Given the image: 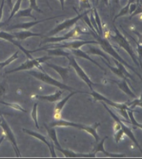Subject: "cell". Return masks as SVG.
Listing matches in <instances>:
<instances>
[{
  "mask_svg": "<svg viewBox=\"0 0 142 159\" xmlns=\"http://www.w3.org/2000/svg\"><path fill=\"white\" fill-rule=\"evenodd\" d=\"M92 35L95 36V37L97 39V41L98 43L101 45L102 48H103V50L105 51V52H107V53H109L111 56H112L113 58H114L116 60H117L118 61L120 62L122 64H123L124 66H125L126 67H128L129 69H131L132 71H134L135 73H137V74L139 75V77L140 78H141V75L139 74L137 72H136V70H135V69H133V68L129 65L127 63V62L124 60V59L118 55L117 53V52L114 50V48H113V46L111 45L110 43L107 41V39H103L101 37V36H99L97 34L95 33V34L94 33H92Z\"/></svg>",
  "mask_w": 142,
  "mask_h": 159,
  "instance_id": "cell-1",
  "label": "cell"
},
{
  "mask_svg": "<svg viewBox=\"0 0 142 159\" xmlns=\"http://www.w3.org/2000/svg\"><path fill=\"white\" fill-rule=\"evenodd\" d=\"M100 125L99 123H96L93 126H86V125H83V124H76L73 123V122H71V121H65V120H58L56 121L53 122L52 124H50L51 126H73V127H76L78 129L81 130H83L85 131H86L88 133H89L90 134H91L92 135L94 136V138H95V140L97 143L98 140H99V135L97 133L96 130L97 129V127Z\"/></svg>",
  "mask_w": 142,
  "mask_h": 159,
  "instance_id": "cell-2",
  "label": "cell"
},
{
  "mask_svg": "<svg viewBox=\"0 0 142 159\" xmlns=\"http://www.w3.org/2000/svg\"><path fill=\"white\" fill-rule=\"evenodd\" d=\"M115 28V34L114 35H111V38L113 39L114 41L120 45L121 48H123V49L126 51V52L129 54V55L131 57L132 60L134 61L135 63L140 67V63L138 62L137 56L135 55V54L133 51L131 45H130L129 42L127 41V40L124 37V36L121 34V32L118 30L117 28L114 26Z\"/></svg>",
  "mask_w": 142,
  "mask_h": 159,
  "instance_id": "cell-3",
  "label": "cell"
},
{
  "mask_svg": "<svg viewBox=\"0 0 142 159\" xmlns=\"http://www.w3.org/2000/svg\"><path fill=\"white\" fill-rule=\"evenodd\" d=\"M51 58H52V57H50L48 55V56H44L42 57L37 58V59H28L27 61H25L24 64H22L19 67L17 68V69L11 70L10 71H8L7 73L19 71V70H30V69H33V68L35 66L37 67L38 69H41L43 72H45L44 70L43 69V68L40 66V64H41L42 63H45V62L47 61L48 59H50Z\"/></svg>",
  "mask_w": 142,
  "mask_h": 159,
  "instance_id": "cell-4",
  "label": "cell"
},
{
  "mask_svg": "<svg viewBox=\"0 0 142 159\" xmlns=\"http://www.w3.org/2000/svg\"><path fill=\"white\" fill-rule=\"evenodd\" d=\"M29 74L32 75L34 77H35L36 78H37L40 80L43 81L44 82H46L47 84H49L50 85H53V86L57 87L59 88L60 89H65V90H68V91H73V88L67 86L66 84H62L61 82H59V81L56 80L52 77H50L49 75L45 73V72L43 73H39V72H36V71H30Z\"/></svg>",
  "mask_w": 142,
  "mask_h": 159,
  "instance_id": "cell-5",
  "label": "cell"
},
{
  "mask_svg": "<svg viewBox=\"0 0 142 159\" xmlns=\"http://www.w3.org/2000/svg\"><path fill=\"white\" fill-rule=\"evenodd\" d=\"M92 92L91 93V95L96 99V100H98L99 101H102V102H104V103H107V104H109V106L114 107L116 109L120 110L121 115H123L126 119H128L129 117H128V115H127V110H129V107L127 106L126 104H125V103L120 104V103H114V102H112L111 101L109 100V99L105 98L104 96H103L101 94H99V93L95 92V91L92 90Z\"/></svg>",
  "mask_w": 142,
  "mask_h": 159,
  "instance_id": "cell-6",
  "label": "cell"
},
{
  "mask_svg": "<svg viewBox=\"0 0 142 159\" xmlns=\"http://www.w3.org/2000/svg\"><path fill=\"white\" fill-rule=\"evenodd\" d=\"M89 12H90V11H85L84 13L80 14V13H78V11H76V13H77V14H78L77 16L75 17V18H73L72 19L67 20H65L63 22H62L61 24L58 25V26L55 28V29L53 30L52 31H50V32L48 34H49V35H50V36L55 35L58 33H59V32H61V31H63L64 30L67 29V28L71 27L72 26H73V25L76 24V22L79 20L82 19V18H83L85 15H86V14H88Z\"/></svg>",
  "mask_w": 142,
  "mask_h": 159,
  "instance_id": "cell-7",
  "label": "cell"
},
{
  "mask_svg": "<svg viewBox=\"0 0 142 159\" xmlns=\"http://www.w3.org/2000/svg\"><path fill=\"white\" fill-rule=\"evenodd\" d=\"M86 44H98V42L96 41H75L63 44L58 43L53 45H49V46L42 48L40 50H45L47 49V48H68V49L70 50L79 49L83 45Z\"/></svg>",
  "mask_w": 142,
  "mask_h": 159,
  "instance_id": "cell-8",
  "label": "cell"
},
{
  "mask_svg": "<svg viewBox=\"0 0 142 159\" xmlns=\"http://www.w3.org/2000/svg\"><path fill=\"white\" fill-rule=\"evenodd\" d=\"M67 58L69 59L70 66H72L73 68V69H75L76 72L77 73V74L78 75L79 77H80L82 80H83L85 82H86V83L88 84V86L90 87V89L93 90L92 85L95 84L93 83L91 80L90 79V78L88 77V75L86 74V73H85V71L83 70V69H82V68L80 66H79L78 64L77 63V62H76L74 57H73L72 55H70Z\"/></svg>",
  "mask_w": 142,
  "mask_h": 159,
  "instance_id": "cell-9",
  "label": "cell"
},
{
  "mask_svg": "<svg viewBox=\"0 0 142 159\" xmlns=\"http://www.w3.org/2000/svg\"><path fill=\"white\" fill-rule=\"evenodd\" d=\"M102 102V103L103 104V106H104V107L105 108H106L107 110V111L109 112V114L111 115V117L113 118V119H115V121H116V122H118V123L120 124V126H121V129L123 130V132H124V133L125 134H126L127 136H128V137L131 139V140H132V142L133 143H134L137 146V147L139 149H140V151H141V147H140V144H139V143H138V142L137 141V140H136V138H135V136H134V135H133V133H132V130H131V129H129L128 127H127L123 123V121H122L121 119H120V118L119 117H118L117 116H116L114 113H113L111 110L110 109H109V107H108L107 106V105L105 104V103H104V102H102V101H101Z\"/></svg>",
  "mask_w": 142,
  "mask_h": 159,
  "instance_id": "cell-10",
  "label": "cell"
},
{
  "mask_svg": "<svg viewBox=\"0 0 142 159\" xmlns=\"http://www.w3.org/2000/svg\"><path fill=\"white\" fill-rule=\"evenodd\" d=\"M83 33L81 30V28L77 26L72 31H70L69 33L66 34L64 36H61V37H48L44 40V41L42 43H58L71 38H78Z\"/></svg>",
  "mask_w": 142,
  "mask_h": 159,
  "instance_id": "cell-11",
  "label": "cell"
},
{
  "mask_svg": "<svg viewBox=\"0 0 142 159\" xmlns=\"http://www.w3.org/2000/svg\"><path fill=\"white\" fill-rule=\"evenodd\" d=\"M0 38H2L3 39H5L8 41L12 43L13 44H14L16 45V46L18 47L20 50H22V52H23L25 54V55H26V56L29 59H33L32 55H31V53L35 52H36V51H39V50L30 51V50H27L26 49H25V48L22 47L21 44L18 43V42L15 41V39H16V37H15V36H14V34H8V33H7V32H0Z\"/></svg>",
  "mask_w": 142,
  "mask_h": 159,
  "instance_id": "cell-12",
  "label": "cell"
},
{
  "mask_svg": "<svg viewBox=\"0 0 142 159\" xmlns=\"http://www.w3.org/2000/svg\"><path fill=\"white\" fill-rule=\"evenodd\" d=\"M115 63L116 64V65H117V68H113L112 66H111L110 65H109V64L107 63H106V64L109 67V69L111 70L113 73H116V75H118L119 77H121L123 79H126L127 78H131L132 80H134V79L132 78V76L127 71L123 64H122L117 60H115Z\"/></svg>",
  "mask_w": 142,
  "mask_h": 159,
  "instance_id": "cell-13",
  "label": "cell"
},
{
  "mask_svg": "<svg viewBox=\"0 0 142 159\" xmlns=\"http://www.w3.org/2000/svg\"><path fill=\"white\" fill-rule=\"evenodd\" d=\"M23 131L26 133L27 134L30 135H32V136H33V137H35L36 138L39 139V140H40L41 141L44 142L45 144H47L48 148H49L50 152V154H51V156H52V157H54V158L56 157V154H55V151H54V145H53V144L48 143L46 138L45 137V136L42 135L41 134H40V133H36V132H35V131H32V130H27V129H23Z\"/></svg>",
  "mask_w": 142,
  "mask_h": 159,
  "instance_id": "cell-14",
  "label": "cell"
},
{
  "mask_svg": "<svg viewBox=\"0 0 142 159\" xmlns=\"http://www.w3.org/2000/svg\"><path fill=\"white\" fill-rule=\"evenodd\" d=\"M3 127H4V129L6 132V135L8 136V139H9V140L11 141V143L13 144V148H14V149H15V152L16 153V156L18 157H21V154H20L18 146H17L16 139H15V138H14V135H13L12 130H11L10 127L8 126V125L6 123L5 121L4 122V124H3Z\"/></svg>",
  "mask_w": 142,
  "mask_h": 159,
  "instance_id": "cell-15",
  "label": "cell"
},
{
  "mask_svg": "<svg viewBox=\"0 0 142 159\" xmlns=\"http://www.w3.org/2000/svg\"><path fill=\"white\" fill-rule=\"evenodd\" d=\"M57 149H58L59 152H61L62 154H63L65 157L68 158H80V157H88V158H91L95 157L96 153L94 152L92 154H76V153L73 152L72 151H69V150H66V149H62L61 147H57Z\"/></svg>",
  "mask_w": 142,
  "mask_h": 159,
  "instance_id": "cell-16",
  "label": "cell"
},
{
  "mask_svg": "<svg viewBox=\"0 0 142 159\" xmlns=\"http://www.w3.org/2000/svg\"><path fill=\"white\" fill-rule=\"evenodd\" d=\"M46 66H49L51 69H53L55 70V71L59 73V75H60V77L63 80H66L69 77V68L67 67H62L58 66V65L55 64H48L46 63Z\"/></svg>",
  "mask_w": 142,
  "mask_h": 159,
  "instance_id": "cell-17",
  "label": "cell"
},
{
  "mask_svg": "<svg viewBox=\"0 0 142 159\" xmlns=\"http://www.w3.org/2000/svg\"><path fill=\"white\" fill-rule=\"evenodd\" d=\"M59 16L51 17V18L42 20H39V21H36V20L35 22H26V23H22V24H20V25H14V26H13V27H11V28L10 30L22 29V30H27V29H29V28L32 27L33 26H35V25H37L39 23H40V22H43L44 21L49 20H52V19H54V18H58V17H59Z\"/></svg>",
  "mask_w": 142,
  "mask_h": 159,
  "instance_id": "cell-18",
  "label": "cell"
},
{
  "mask_svg": "<svg viewBox=\"0 0 142 159\" xmlns=\"http://www.w3.org/2000/svg\"><path fill=\"white\" fill-rule=\"evenodd\" d=\"M71 50V53H72L73 55L75 56H77L78 57H81V58H83V59H86L87 60H89L90 61L92 62L93 64H95L96 66H97L99 69H101L102 70H104V69L102 68L100 65H99L97 62H96L95 60H93V59L90 57L86 54V52H83V51H82L80 49H73V50Z\"/></svg>",
  "mask_w": 142,
  "mask_h": 159,
  "instance_id": "cell-19",
  "label": "cell"
},
{
  "mask_svg": "<svg viewBox=\"0 0 142 159\" xmlns=\"http://www.w3.org/2000/svg\"><path fill=\"white\" fill-rule=\"evenodd\" d=\"M63 92L61 90H58L54 93V94L52 95H49V96H40V95H36L35 97L36 98L41 99V100H44V101H47L51 102V103H54V102H56L57 101H58L59 99H60L62 94Z\"/></svg>",
  "mask_w": 142,
  "mask_h": 159,
  "instance_id": "cell-20",
  "label": "cell"
},
{
  "mask_svg": "<svg viewBox=\"0 0 142 159\" xmlns=\"http://www.w3.org/2000/svg\"><path fill=\"white\" fill-rule=\"evenodd\" d=\"M14 36H15L16 39H18L19 40H21V41H22V40L32 37V36H41L42 35L41 34L33 33L28 30H23V31H21V32L15 33L14 34Z\"/></svg>",
  "mask_w": 142,
  "mask_h": 159,
  "instance_id": "cell-21",
  "label": "cell"
},
{
  "mask_svg": "<svg viewBox=\"0 0 142 159\" xmlns=\"http://www.w3.org/2000/svg\"><path fill=\"white\" fill-rule=\"evenodd\" d=\"M78 92H73L70 93L69 95H68L66 98H64L63 100H62L60 102H59V103L56 105V106L55 107V109H54V114H59V115H62V110L63 109V107L64 106V105L66 104V103L67 102V101L69 100V99L72 97L73 95L76 94V93Z\"/></svg>",
  "mask_w": 142,
  "mask_h": 159,
  "instance_id": "cell-22",
  "label": "cell"
},
{
  "mask_svg": "<svg viewBox=\"0 0 142 159\" xmlns=\"http://www.w3.org/2000/svg\"><path fill=\"white\" fill-rule=\"evenodd\" d=\"M107 138V137H105L103 140H102V142L100 143H99L97 147V148L95 149V152L97 153L98 152H103L104 154L107 156V157H125L124 154H110V153L107 152V151H105V149H104V143L105 142V140Z\"/></svg>",
  "mask_w": 142,
  "mask_h": 159,
  "instance_id": "cell-23",
  "label": "cell"
},
{
  "mask_svg": "<svg viewBox=\"0 0 142 159\" xmlns=\"http://www.w3.org/2000/svg\"><path fill=\"white\" fill-rule=\"evenodd\" d=\"M115 82L116 83H117L118 86L120 87L125 93H127V95H129L130 96H132L133 98H137L136 95L132 92L131 89H130V87L128 85H127V83L125 80H123L121 82Z\"/></svg>",
  "mask_w": 142,
  "mask_h": 159,
  "instance_id": "cell-24",
  "label": "cell"
},
{
  "mask_svg": "<svg viewBox=\"0 0 142 159\" xmlns=\"http://www.w3.org/2000/svg\"><path fill=\"white\" fill-rule=\"evenodd\" d=\"M87 53H89V54H92V55H97L99 56H101L103 57L104 59H106V60L109 62V64H110V59L109 58V57H108L106 54L104 53L102 51L99 49L98 48H95V47H91L90 46L89 47V50L88 51Z\"/></svg>",
  "mask_w": 142,
  "mask_h": 159,
  "instance_id": "cell-25",
  "label": "cell"
},
{
  "mask_svg": "<svg viewBox=\"0 0 142 159\" xmlns=\"http://www.w3.org/2000/svg\"><path fill=\"white\" fill-rule=\"evenodd\" d=\"M32 9L30 7L25 10H19L18 11H17L13 17H17V18H21V17H30V18H32L36 20V18L34 17V16L32 14Z\"/></svg>",
  "mask_w": 142,
  "mask_h": 159,
  "instance_id": "cell-26",
  "label": "cell"
},
{
  "mask_svg": "<svg viewBox=\"0 0 142 159\" xmlns=\"http://www.w3.org/2000/svg\"><path fill=\"white\" fill-rule=\"evenodd\" d=\"M48 55H56V56H64L66 57L70 56L71 55L69 52H65V51L62 50L60 48H55L54 50H48Z\"/></svg>",
  "mask_w": 142,
  "mask_h": 159,
  "instance_id": "cell-27",
  "label": "cell"
},
{
  "mask_svg": "<svg viewBox=\"0 0 142 159\" xmlns=\"http://www.w3.org/2000/svg\"><path fill=\"white\" fill-rule=\"evenodd\" d=\"M92 11L94 12V16H93V17H94V20H95V22L96 23V25L97 27L98 28V30L99 32V34H100V36L102 35V34H103V29H102V22H101V19L100 18H99V16L98 14V12L97 11V9L95 8H94L92 9Z\"/></svg>",
  "mask_w": 142,
  "mask_h": 159,
  "instance_id": "cell-28",
  "label": "cell"
},
{
  "mask_svg": "<svg viewBox=\"0 0 142 159\" xmlns=\"http://www.w3.org/2000/svg\"><path fill=\"white\" fill-rule=\"evenodd\" d=\"M45 126H46V130L48 131V135L50 136L51 140L54 142V143L55 144V145L57 147H60V145H59V144L58 143V138H57V134H56V131H55V129H48L46 125H45Z\"/></svg>",
  "mask_w": 142,
  "mask_h": 159,
  "instance_id": "cell-29",
  "label": "cell"
},
{
  "mask_svg": "<svg viewBox=\"0 0 142 159\" xmlns=\"http://www.w3.org/2000/svg\"><path fill=\"white\" fill-rule=\"evenodd\" d=\"M18 52L17 51V52L14 53L13 55L11 56L9 59H7V61H3V62H1V63H0V69H1V68L4 67L6 66H7V65H8L10 63H11V62L13 61L14 60H16V59H18Z\"/></svg>",
  "mask_w": 142,
  "mask_h": 159,
  "instance_id": "cell-30",
  "label": "cell"
},
{
  "mask_svg": "<svg viewBox=\"0 0 142 159\" xmlns=\"http://www.w3.org/2000/svg\"><path fill=\"white\" fill-rule=\"evenodd\" d=\"M37 103H35L34 104L33 106V109H32V117L34 121H35V126L36 127V129H39V124H38V119H37Z\"/></svg>",
  "mask_w": 142,
  "mask_h": 159,
  "instance_id": "cell-31",
  "label": "cell"
},
{
  "mask_svg": "<svg viewBox=\"0 0 142 159\" xmlns=\"http://www.w3.org/2000/svg\"><path fill=\"white\" fill-rule=\"evenodd\" d=\"M22 0H17V2H16L15 5H14L13 8H12V11H11V16L9 17V18L8 19L7 22H8L10 20L13 18V16L15 15L16 13L17 12V11H18L20 10V7H21V3H22Z\"/></svg>",
  "mask_w": 142,
  "mask_h": 159,
  "instance_id": "cell-32",
  "label": "cell"
},
{
  "mask_svg": "<svg viewBox=\"0 0 142 159\" xmlns=\"http://www.w3.org/2000/svg\"><path fill=\"white\" fill-rule=\"evenodd\" d=\"M129 8H130V4H129V3H127V4L125 6V7L123 8H122L121 11H120V13H119L118 15L115 17L114 19H113V22H114L117 19V18H118L119 17H121V16H123L126 15L127 13H129Z\"/></svg>",
  "mask_w": 142,
  "mask_h": 159,
  "instance_id": "cell-33",
  "label": "cell"
},
{
  "mask_svg": "<svg viewBox=\"0 0 142 159\" xmlns=\"http://www.w3.org/2000/svg\"><path fill=\"white\" fill-rule=\"evenodd\" d=\"M127 112V115H128V117H130V120H131V123L132 124V125H134L135 126L140 128V129H141V128H142L141 124H139L138 122L135 120V119L134 117V115H133V112L132 111V110H129V111Z\"/></svg>",
  "mask_w": 142,
  "mask_h": 159,
  "instance_id": "cell-34",
  "label": "cell"
},
{
  "mask_svg": "<svg viewBox=\"0 0 142 159\" xmlns=\"http://www.w3.org/2000/svg\"><path fill=\"white\" fill-rule=\"evenodd\" d=\"M30 7L32 8V10L37 11L39 13H43V11L39 8L37 4H36V0H30Z\"/></svg>",
  "mask_w": 142,
  "mask_h": 159,
  "instance_id": "cell-35",
  "label": "cell"
},
{
  "mask_svg": "<svg viewBox=\"0 0 142 159\" xmlns=\"http://www.w3.org/2000/svg\"><path fill=\"white\" fill-rule=\"evenodd\" d=\"M124 134H125V133L123 132V130H122L121 129L119 130H118L117 132H116V133L114 134V137H115L116 143H118L119 142H120V140H122V137H123Z\"/></svg>",
  "mask_w": 142,
  "mask_h": 159,
  "instance_id": "cell-36",
  "label": "cell"
},
{
  "mask_svg": "<svg viewBox=\"0 0 142 159\" xmlns=\"http://www.w3.org/2000/svg\"><path fill=\"white\" fill-rule=\"evenodd\" d=\"M4 104H6V105H7V106H11V107H13V108H14V109H16V110H19V111H21V112H26L27 111L25 110H24L23 108H22V107L20 106V105H18V104H17V103H4Z\"/></svg>",
  "mask_w": 142,
  "mask_h": 159,
  "instance_id": "cell-37",
  "label": "cell"
},
{
  "mask_svg": "<svg viewBox=\"0 0 142 159\" xmlns=\"http://www.w3.org/2000/svg\"><path fill=\"white\" fill-rule=\"evenodd\" d=\"M137 3H132V4H130L129 13L131 14V15L133 13H134V11L136 10V8H137Z\"/></svg>",
  "mask_w": 142,
  "mask_h": 159,
  "instance_id": "cell-38",
  "label": "cell"
},
{
  "mask_svg": "<svg viewBox=\"0 0 142 159\" xmlns=\"http://www.w3.org/2000/svg\"><path fill=\"white\" fill-rule=\"evenodd\" d=\"M130 105H132V107H135L137 106H139L140 107H141V99H140V98L139 99H137V100L134 101L133 102H132V103H130L129 104V106H130Z\"/></svg>",
  "mask_w": 142,
  "mask_h": 159,
  "instance_id": "cell-39",
  "label": "cell"
},
{
  "mask_svg": "<svg viewBox=\"0 0 142 159\" xmlns=\"http://www.w3.org/2000/svg\"><path fill=\"white\" fill-rule=\"evenodd\" d=\"M121 129V128L120 124H119L118 122L116 121V123L114 124V125H113V129H114L115 133L117 132L118 130H119Z\"/></svg>",
  "mask_w": 142,
  "mask_h": 159,
  "instance_id": "cell-40",
  "label": "cell"
},
{
  "mask_svg": "<svg viewBox=\"0 0 142 159\" xmlns=\"http://www.w3.org/2000/svg\"><path fill=\"white\" fill-rule=\"evenodd\" d=\"M4 0H2V5L1 7H0V20H1L2 17V11H3V7H4Z\"/></svg>",
  "mask_w": 142,
  "mask_h": 159,
  "instance_id": "cell-41",
  "label": "cell"
},
{
  "mask_svg": "<svg viewBox=\"0 0 142 159\" xmlns=\"http://www.w3.org/2000/svg\"><path fill=\"white\" fill-rule=\"evenodd\" d=\"M7 2L8 6V7H9V8H11V9L12 10V8H13V3H12L13 0H7Z\"/></svg>",
  "mask_w": 142,
  "mask_h": 159,
  "instance_id": "cell-42",
  "label": "cell"
},
{
  "mask_svg": "<svg viewBox=\"0 0 142 159\" xmlns=\"http://www.w3.org/2000/svg\"><path fill=\"white\" fill-rule=\"evenodd\" d=\"M59 2H60L61 4V7H62V9L63 10L64 9V2L65 0H59Z\"/></svg>",
  "mask_w": 142,
  "mask_h": 159,
  "instance_id": "cell-43",
  "label": "cell"
},
{
  "mask_svg": "<svg viewBox=\"0 0 142 159\" xmlns=\"http://www.w3.org/2000/svg\"><path fill=\"white\" fill-rule=\"evenodd\" d=\"M102 2H103L104 4H106L107 6L109 4V0H102Z\"/></svg>",
  "mask_w": 142,
  "mask_h": 159,
  "instance_id": "cell-44",
  "label": "cell"
},
{
  "mask_svg": "<svg viewBox=\"0 0 142 159\" xmlns=\"http://www.w3.org/2000/svg\"><path fill=\"white\" fill-rule=\"evenodd\" d=\"M136 0H128V3L130 4H132V3H135Z\"/></svg>",
  "mask_w": 142,
  "mask_h": 159,
  "instance_id": "cell-45",
  "label": "cell"
},
{
  "mask_svg": "<svg viewBox=\"0 0 142 159\" xmlns=\"http://www.w3.org/2000/svg\"><path fill=\"white\" fill-rule=\"evenodd\" d=\"M113 2H114L116 4H119V2H120V0H113Z\"/></svg>",
  "mask_w": 142,
  "mask_h": 159,
  "instance_id": "cell-46",
  "label": "cell"
},
{
  "mask_svg": "<svg viewBox=\"0 0 142 159\" xmlns=\"http://www.w3.org/2000/svg\"><path fill=\"white\" fill-rule=\"evenodd\" d=\"M140 3H141V0H137V4H140Z\"/></svg>",
  "mask_w": 142,
  "mask_h": 159,
  "instance_id": "cell-47",
  "label": "cell"
},
{
  "mask_svg": "<svg viewBox=\"0 0 142 159\" xmlns=\"http://www.w3.org/2000/svg\"><path fill=\"white\" fill-rule=\"evenodd\" d=\"M78 2H81V0H78Z\"/></svg>",
  "mask_w": 142,
  "mask_h": 159,
  "instance_id": "cell-48",
  "label": "cell"
},
{
  "mask_svg": "<svg viewBox=\"0 0 142 159\" xmlns=\"http://www.w3.org/2000/svg\"><path fill=\"white\" fill-rule=\"evenodd\" d=\"M97 3H98V0H97Z\"/></svg>",
  "mask_w": 142,
  "mask_h": 159,
  "instance_id": "cell-49",
  "label": "cell"
}]
</instances>
